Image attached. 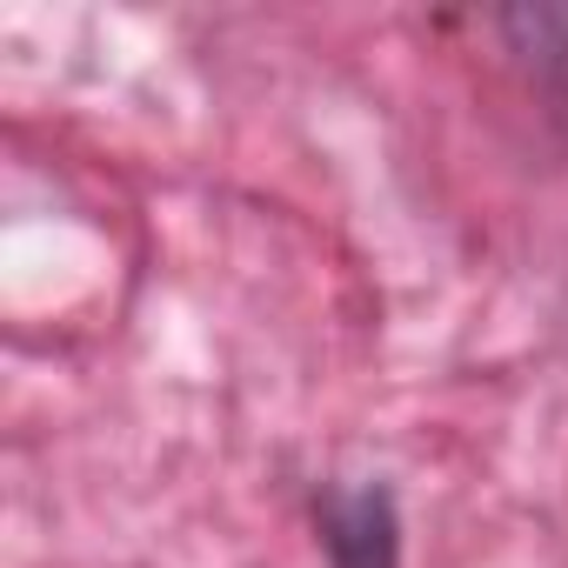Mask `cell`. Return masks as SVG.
I'll use <instances>...</instances> for the list:
<instances>
[{
  "label": "cell",
  "mask_w": 568,
  "mask_h": 568,
  "mask_svg": "<svg viewBox=\"0 0 568 568\" xmlns=\"http://www.w3.org/2000/svg\"><path fill=\"white\" fill-rule=\"evenodd\" d=\"M495 28L508 34L528 81L541 88L548 114L568 121V8H508V14H495Z\"/></svg>",
  "instance_id": "obj_2"
},
{
  "label": "cell",
  "mask_w": 568,
  "mask_h": 568,
  "mask_svg": "<svg viewBox=\"0 0 568 568\" xmlns=\"http://www.w3.org/2000/svg\"><path fill=\"white\" fill-rule=\"evenodd\" d=\"M328 568H402V515L382 481H342L315 501Z\"/></svg>",
  "instance_id": "obj_1"
}]
</instances>
